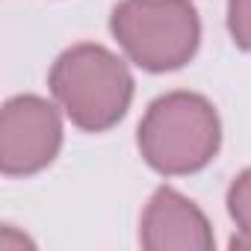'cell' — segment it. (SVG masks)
I'll return each instance as SVG.
<instances>
[{
    "label": "cell",
    "instance_id": "obj_4",
    "mask_svg": "<svg viewBox=\"0 0 251 251\" xmlns=\"http://www.w3.org/2000/svg\"><path fill=\"white\" fill-rule=\"evenodd\" d=\"M62 145L59 112L36 95L6 100L0 118V166L6 175H33L53 163Z\"/></svg>",
    "mask_w": 251,
    "mask_h": 251
},
{
    "label": "cell",
    "instance_id": "obj_5",
    "mask_svg": "<svg viewBox=\"0 0 251 251\" xmlns=\"http://www.w3.org/2000/svg\"><path fill=\"white\" fill-rule=\"evenodd\" d=\"M142 245L151 251H210L213 230L204 213L180 192L163 186L142 216Z\"/></svg>",
    "mask_w": 251,
    "mask_h": 251
},
{
    "label": "cell",
    "instance_id": "obj_1",
    "mask_svg": "<svg viewBox=\"0 0 251 251\" xmlns=\"http://www.w3.org/2000/svg\"><path fill=\"white\" fill-rule=\"evenodd\" d=\"M222 142L213 103L195 92L157 98L139 124V151L160 175H189L204 169Z\"/></svg>",
    "mask_w": 251,
    "mask_h": 251
},
{
    "label": "cell",
    "instance_id": "obj_7",
    "mask_svg": "<svg viewBox=\"0 0 251 251\" xmlns=\"http://www.w3.org/2000/svg\"><path fill=\"white\" fill-rule=\"evenodd\" d=\"M227 30L242 50H251V0H227Z\"/></svg>",
    "mask_w": 251,
    "mask_h": 251
},
{
    "label": "cell",
    "instance_id": "obj_2",
    "mask_svg": "<svg viewBox=\"0 0 251 251\" xmlns=\"http://www.w3.org/2000/svg\"><path fill=\"white\" fill-rule=\"evenodd\" d=\"M50 92L65 115L83 130L100 133L124 118L133 98V77L100 45H77L50 68Z\"/></svg>",
    "mask_w": 251,
    "mask_h": 251
},
{
    "label": "cell",
    "instance_id": "obj_6",
    "mask_svg": "<svg viewBox=\"0 0 251 251\" xmlns=\"http://www.w3.org/2000/svg\"><path fill=\"white\" fill-rule=\"evenodd\" d=\"M227 210L239 227L242 236H233L230 245L233 248H242V245H251V169H245L227 189Z\"/></svg>",
    "mask_w": 251,
    "mask_h": 251
},
{
    "label": "cell",
    "instance_id": "obj_3",
    "mask_svg": "<svg viewBox=\"0 0 251 251\" xmlns=\"http://www.w3.org/2000/svg\"><path fill=\"white\" fill-rule=\"evenodd\" d=\"M109 27L127 56L145 71L186 65L201 39V21L189 0H121Z\"/></svg>",
    "mask_w": 251,
    "mask_h": 251
}]
</instances>
